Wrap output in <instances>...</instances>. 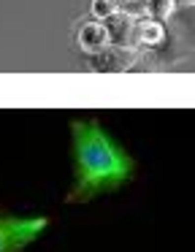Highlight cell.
I'll return each instance as SVG.
<instances>
[{
    "instance_id": "9c48e42d",
    "label": "cell",
    "mask_w": 195,
    "mask_h": 252,
    "mask_svg": "<svg viewBox=\"0 0 195 252\" xmlns=\"http://www.w3.org/2000/svg\"><path fill=\"white\" fill-rule=\"evenodd\" d=\"M133 3H144V0H119V8H128V6H133Z\"/></svg>"
},
{
    "instance_id": "3957f363",
    "label": "cell",
    "mask_w": 195,
    "mask_h": 252,
    "mask_svg": "<svg viewBox=\"0 0 195 252\" xmlns=\"http://www.w3.org/2000/svg\"><path fill=\"white\" fill-rule=\"evenodd\" d=\"M138 63V55H135L133 46H117V44H108L106 49L90 55V68L92 71H133V65Z\"/></svg>"
},
{
    "instance_id": "6da1fadb",
    "label": "cell",
    "mask_w": 195,
    "mask_h": 252,
    "mask_svg": "<svg viewBox=\"0 0 195 252\" xmlns=\"http://www.w3.org/2000/svg\"><path fill=\"white\" fill-rule=\"evenodd\" d=\"M73 182L65 203H87L103 192H114L135 176V160L119 141H114L100 122L73 120Z\"/></svg>"
},
{
    "instance_id": "7a4b0ae2",
    "label": "cell",
    "mask_w": 195,
    "mask_h": 252,
    "mask_svg": "<svg viewBox=\"0 0 195 252\" xmlns=\"http://www.w3.org/2000/svg\"><path fill=\"white\" fill-rule=\"evenodd\" d=\"M49 228V217L30 214L22 217L0 206V252H22Z\"/></svg>"
},
{
    "instance_id": "5b68a950",
    "label": "cell",
    "mask_w": 195,
    "mask_h": 252,
    "mask_svg": "<svg viewBox=\"0 0 195 252\" xmlns=\"http://www.w3.org/2000/svg\"><path fill=\"white\" fill-rule=\"evenodd\" d=\"M76 44L84 55H95V52L106 49L108 46V33H106V25L100 19H92V22H84L76 33Z\"/></svg>"
},
{
    "instance_id": "ba28073f",
    "label": "cell",
    "mask_w": 195,
    "mask_h": 252,
    "mask_svg": "<svg viewBox=\"0 0 195 252\" xmlns=\"http://www.w3.org/2000/svg\"><path fill=\"white\" fill-rule=\"evenodd\" d=\"M90 8H92V17L103 22V19L111 17L114 11H119V0H92Z\"/></svg>"
},
{
    "instance_id": "8992f818",
    "label": "cell",
    "mask_w": 195,
    "mask_h": 252,
    "mask_svg": "<svg viewBox=\"0 0 195 252\" xmlns=\"http://www.w3.org/2000/svg\"><path fill=\"white\" fill-rule=\"evenodd\" d=\"M165 41V28L162 22H155V19H135L133 25V49L141 46V49H155Z\"/></svg>"
},
{
    "instance_id": "52a82bcc",
    "label": "cell",
    "mask_w": 195,
    "mask_h": 252,
    "mask_svg": "<svg viewBox=\"0 0 195 252\" xmlns=\"http://www.w3.org/2000/svg\"><path fill=\"white\" fill-rule=\"evenodd\" d=\"M144 11L155 22H168L173 17V11H176V0H146Z\"/></svg>"
},
{
    "instance_id": "277c9868",
    "label": "cell",
    "mask_w": 195,
    "mask_h": 252,
    "mask_svg": "<svg viewBox=\"0 0 195 252\" xmlns=\"http://www.w3.org/2000/svg\"><path fill=\"white\" fill-rule=\"evenodd\" d=\"M103 25H106V33H108V44L133 46V25H135V17L128 11V8L114 11L111 17L103 19Z\"/></svg>"
}]
</instances>
